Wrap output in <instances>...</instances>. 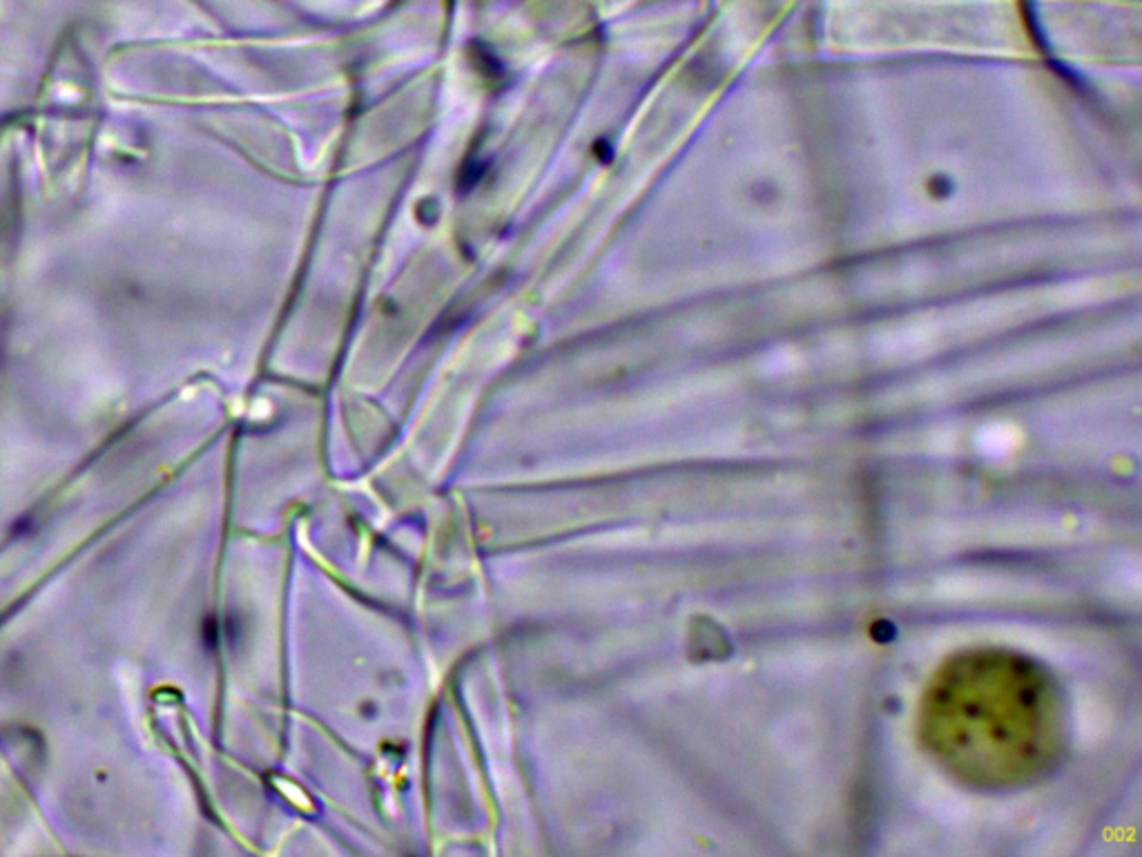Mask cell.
I'll return each mask as SVG.
<instances>
[{
  "mask_svg": "<svg viewBox=\"0 0 1142 857\" xmlns=\"http://www.w3.org/2000/svg\"><path fill=\"white\" fill-rule=\"evenodd\" d=\"M1064 701L1053 674L1014 650L948 657L926 683L918 735L947 773L975 788L1042 777L1062 753Z\"/></svg>",
  "mask_w": 1142,
  "mask_h": 857,
  "instance_id": "6da1fadb",
  "label": "cell"
}]
</instances>
